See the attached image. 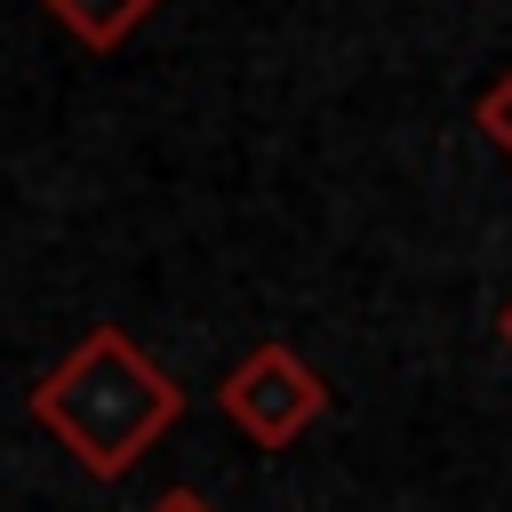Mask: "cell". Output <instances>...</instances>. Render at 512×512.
<instances>
[{
    "mask_svg": "<svg viewBox=\"0 0 512 512\" xmlns=\"http://www.w3.org/2000/svg\"><path fill=\"white\" fill-rule=\"evenodd\" d=\"M32 424L88 472V480H120L128 464H144V448L184 416V384L128 336V328H88L40 384H32Z\"/></svg>",
    "mask_w": 512,
    "mask_h": 512,
    "instance_id": "obj_1",
    "label": "cell"
},
{
    "mask_svg": "<svg viewBox=\"0 0 512 512\" xmlns=\"http://www.w3.org/2000/svg\"><path fill=\"white\" fill-rule=\"evenodd\" d=\"M216 408L232 416L240 440H256V448H288V440H304V424H320L328 384H320L288 344H256V352L232 360V376L216 384Z\"/></svg>",
    "mask_w": 512,
    "mask_h": 512,
    "instance_id": "obj_2",
    "label": "cell"
},
{
    "mask_svg": "<svg viewBox=\"0 0 512 512\" xmlns=\"http://www.w3.org/2000/svg\"><path fill=\"white\" fill-rule=\"evenodd\" d=\"M40 8H48L80 48H120V40L160 8V0H40Z\"/></svg>",
    "mask_w": 512,
    "mask_h": 512,
    "instance_id": "obj_3",
    "label": "cell"
},
{
    "mask_svg": "<svg viewBox=\"0 0 512 512\" xmlns=\"http://www.w3.org/2000/svg\"><path fill=\"white\" fill-rule=\"evenodd\" d=\"M472 120H480V136H488V144H496V152L512 160V64H504V72H496V80L480 88V104H472Z\"/></svg>",
    "mask_w": 512,
    "mask_h": 512,
    "instance_id": "obj_4",
    "label": "cell"
},
{
    "mask_svg": "<svg viewBox=\"0 0 512 512\" xmlns=\"http://www.w3.org/2000/svg\"><path fill=\"white\" fill-rule=\"evenodd\" d=\"M144 512H216V504H208V496H192V488H168V496H160V504H144Z\"/></svg>",
    "mask_w": 512,
    "mask_h": 512,
    "instance_id": "obj_5",
    "label": "cell"
},
{
    "mask_svg": "<svg viewBox=\"0 0 512 512\" xmlns=\"http://www.w3.org/2000/svg\"><path fill=\"white\" fill-rule=\"evenodd\" d=\"M496 336H504V344H512V296H504V312H496Z\"/></svg>",
    "mask_w": 512,
    "mask_h": 512,
    "instance_id": "obj_6",
    "label": "cell"
}]
</instances>
